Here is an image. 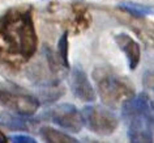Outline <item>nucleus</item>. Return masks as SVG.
<instances>
[{
    "label": "nucleus",
    "mask_w": 154,
    "mask_h": 143,
    "mask_svg": "<svg viewBox=\"0 0 154 143\" xmlns=\"http://www.w3.org/2000/svg\"><path fill=\"white\" fill-rule=\"evenodd\" d=\"M149 119H150V125H152V129L154 131V101L150 102L149 106Z\"/></svg>",
    "instance_id": "4468645a"
},
{
    "label": "nucleus",
    "mask_w": 154,
    "mask_h": 143,
    "mask_svg": "<svg viewBox=\"0 0 154 143\" xmlns=\"http://www.w3.org/2000/svg\"><path fill=\"white\" fill-rule=\"evenodd\" d=\"M150 100L146 95L133 96L122 105V117L128 127V139L134 143L153 142L154 131L149 119Z\"/></svg>",
    "instance_id": "f03ea898"
},
{
    "label": "nucleus",
    "mask_w": 154,
    "mask_h": 143,
    "mask_svg": "<svg viewBox=\"0 0 154 143\" xmlns=\"http://www.w3.org/2000/svg\"><path fill=\"white\" fill-rule=\"evenodd\" d=\"M57 55H59L61 63L65 67H68V34L67 33H64L59 40V44H57Z\"/></svg>",
    "instance_id": "f8f14e48"
},
{
    "label": "nucleus",
    "mask_w": 154,
    "mask_h": 143,
    "mask_svg": "<svg viewBox=\"0 0 154 143\" xmlns=\"http://www.w3.org/2000/svg\"><path fill=\"white\" fill-rule=\"evenodd\" d=\"M46 115L61 129L71 133H79L84 126L81 112L72 104H59L48 109Z\"/></svg>",
    "instance_id": "423d86ee"
},
{
    "label": "nucleus",
    "mask_w": 154,
    "mask_h": 143,
    "mask_svg": "<svg viewBox=\"0 0 154 143\" xmlns=\"http://www.w3.org/2000/svg\"><path fill=\"white\" fill-rule=\"evenodd\" d=\"M118 46L122 49V51L125 54L128 59V66L131 70H134L140 63L141 59V49L136 40H133L131 36L125 33H120L115 37Z\"/></svg>",
    "instance_id": "6e6552de"
},
{
    "label": "nucleus",
    "mask_w": 154,
    "mask_h": 143,
    "mask_svg": "<svg viewBox=\"0 0 154 143\" xmlns=\"http://www.w3.org/2000/svg\"><path fill=\"white\" fill-rule=\"evenodd\" d=\"M71 88L73 95L84 102H93L97 99V93L81 67L73 68L71 74Z\"/></svg>",
    "instance_id": "0eeeda50"
},
{
    "label": "nucleus",
    "mask_w": 154,
    "mask_h": 143,
    "mask_svg": "<svg viewBox=\"0 0 154 143\" xmlns=\"http://www.w3.org/2000/svg\"><path fill=\"white\" fill-rule=\"evenodd\" d=\"M0 47L26 59L37 50V33L29 13H8L0 22Z\"/></svg>",
    "instance_id": "f257e3e1"
},
{
    "label": "nucleus",
    "mask_w": 154,
    "mask_h": 143,
    "mask_svg": "<svg viewBox=\"0 0 154 143\" xmlns=\"http://www.w3.org/2000/svg\"><path fill=\"white\" fill-rule=\"evenodd\" d=\"M0 142H5V138H4V135H3L2 133H0Z\"/></svg>",
    "instance_id": "2eb2a0df"
},
{
    "label": "nucleus",
    "mask_w": 154,
    "mask_h": 143,
    "mask_svg": "<svg viewBox=\"0 0 154 143\" xmlns=\"http://www.w3.org/2000/svg\"><path fill=\"white\" fill-rule=\"evenodd\" d=\"M82 121L84 126H86L94 134L101 137L111 135L116 130L119 119L112 110L107 105H88L82 109Z\"/></svg>",
    "instance_id": "39448f33"
},
{
    "label": "nucleus",
    "mask_w": 154,
    "mask_h": 143,
    "mask_svg": "<svg viewBox=\"0 0 154 143\" xmlns=\"http://www.w3.org/2000/svg\"><path fill=\"white\" fill-rule=\"evenodd\" d=\"M11 141L17 143H35V139L29 137V135H14L11 138Z\"/></svg>",
    "instance_id": "ddd939ff"
},
{
    "label": "nucleus",
    "mask_w": 154,
    "mask_h": 143,
    "mask_svg": "<svg viewBox=\"0 0 154 143\" xmlns=\"http://www.w3.org/2000/svg\"><path fill=\"white\" fill-rule=\"evenodd\" d=\"M93 78L97 84L99 97L109 108L122 106L127 100L134 96V88L129 80L119 76L107 67L95 68Z\"/></svg>",
    "instance_id": "7ed1b4c3"
},
{
    "label": "nucleus",
    "mask_w": 154,
    "mask_h": 143,
    "mask_svg": "<svg viewBox=\"0 0 154 143\" xmlns=\"http://www.w3.org/2000/svg\"><path fill=\"white\" fill-rule=\"evenodd\" d=\"M39 133L42 135V138H43V141L48 143H77L79 142L72 135H68L67 133H63V131L50 126H43L39 130Z\"/></svg>",
    "instance_id": "9d476101"
},
{
    "label": "nucleus",
    "mask_w": 154,
    "mask_h": 143,
    "mask_svg": "<svg viewBox=\"0 0 154 143\" xmlns=\"http://www.w3.org/2000/svg\"><path fill=\"white\" fill-rule=\"evenodd\" d=\"M29 117L13 113V112H2L0 113V126L11 131H28L30 129Z\"/></svg>",
    "instance_id": "1a4fd4ad"
},
{
    "label": "nucleus",
    "mask_w": 154,
    "mask_h": 143,
    "mask_svg": "<svg viewBox=\"0 0 154 143\" xmlns=\"http://www.w3.org/2000/svg\"><path fill=\"white\" fill-rule=\"evenodd\" d=\"M0 105L13 113L32 117L39 109V100L35 96L11 83H0Z\"/></svg>",
    "instance_id": "20e7f679"
},
{
    "label": "nucleus",
    "mask_w": 154,
    "mask_h": 143,
    "mask_svg": "<svg viewBox=\"0 0 154 143\" xmlns=\"http://www.w3.org/2000/svg\"><path fill=\"white\" fill-rule=\"evenodd\" d=\"M120 8L134 15V16H138V17H142V16H146V15L152 13V11H150V8H148V7L138 5V4H134V3H123V4H120Z\"/></svg>",
    "instance_id": "9b49d317"
}]
</instances>
